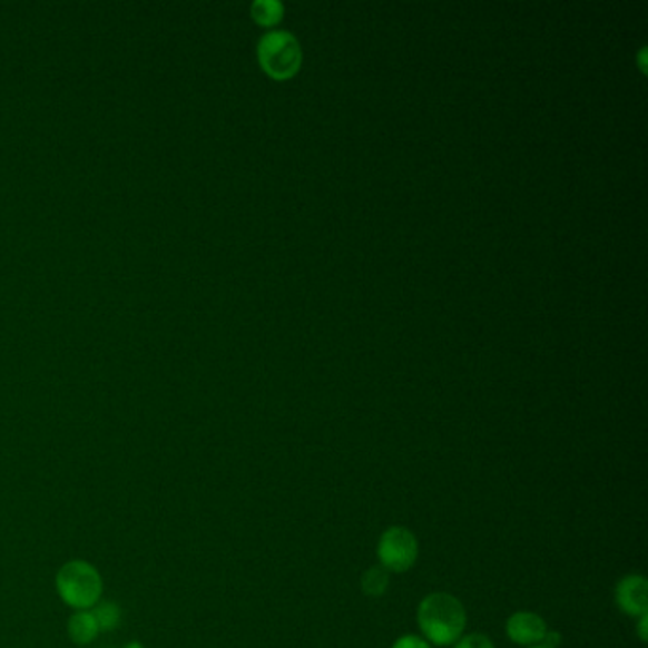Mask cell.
I'll return each instance as SVG.
<instances>
[{
  "instance_id": "cell-1",
  "label": "cell",
  "mask_w": 648,
  "mask_h": 648,
  "mask_svg": "<svg viewBox=\"0 0 648 648\" xmlns=\"http://www.w3.org/2000/svg\"><path fill=\"white\" fill-rule=\"evenodd\" d=\"M416 624L422 637L432 647H449L464 636L468 615L459 597L435 591L422 599L416 609Z\"/></svg>"
},
{
  "instance_id": "cell-2",
  "label": "cell",
  "mask_w": 648,
  "mask_h": 648,
  "mask_svg": "<svg viewBox=\"0 0 648 648\" xmlns=\"http://www.w3.org/2000/svg\"><path fill=\"white\" fill-rule=\"evenodd\" d=\"M58 597L72 610H90L104 599V577L96 564L71 559L56 575Z\"/></svg>"
},
{
  "instance_id": "cell-3",
  "label": "cell",
  "mask_w": 648,
  "mask_h": 648,
  "mask_svg": "<svg viewBox=\"0 0 648 648\" xmlns=\"http://www.w3.org/2000/svg\"><path fill=\"white\" fill-rule=\"evenodd\" d=\"M301 59H303L301 46L292 33L273 31L261 39V67L265 69L268 77L276 78V80L292 78L301 67Z\"/></svg>"
},
{
  "instance_id": "cell-4",
  "label": "cell",
  "mask_w": 648,
  "mask_h": 648,
  "mask_svg": "<svg viewBox=\"0 0 648 648\" xmlns=\"http://www.w3.org/2000/svg\"><path fill=\"white\" fill-rule=\"evenodd\" d=\"M376 558L389 575L411 571L419 559V540L405 527H390L379 539Z\"/></svg>"
},
{
  "instance_id": "cell-5",
  "label": "cell",
  "mask_w": 648,
  "mask_h": 648,
  "mask_svg": "<svg viewBox=\"0 0 648 648\" xmlns=\"http://www.w3.org/2000/svg\"><path fill=\"white\" fill-rule=\"evenodd\" d=\"M615 603L629 618L648 615V582L641 575H626L615 588Z\"/></svg>"
},
{
  "instance_id": "cell-6",
  "label": "cell",
  "mask_w": 648,
  "mask_h": 648,
  "mask_svg": "<svg viewBox=\"0 0 648 648\" xmlns=\"http://www.w3.org/2000/svg\"><path fill=\"white\" fill-rule=\"evenodd\" d=\"M505 637L519 647H534L544 641L550 631L542 616L531 610H519L505 620Z\"/></svg>"
},
{
  "instance_id": "cell-7",
  "label": "cell",
  "mask_w": 648,
  "mask_h": 648,
  "mask_svg": "<svg viewBox=\"0 0 648 648\" xmlns=\"http://www.w3.org/2000/svg\"><path fill=\"white\" fill-rule=\"evenodd\" d=\"M67 634L78 647H86L98 639L99 626L91 610H75L67 622Z\"/></svg>"
},
{
  "instance_id": "cell-8",
  "label": "cell",
  "mask_w": 648,
  "mask_h": 648,
  "mask_svg": "<svg viewBox=\"0 0 648 648\" xmlns=\"http://www.w3.org/2000/svg\"><path fill=\"white\" fill-rule=\"evenodd\" d=\"M91 615L96 618L98 622L99 631L101 634H109V631H115V629L122 622V609L120 605L115 603V601H107V599H101L98 605L91 607Z\"/></svg>"
},
{
  "instance_id": "cell-9",
  "label": "cell",
  "mask_w": 648,
  "mask_h": 648,
  "mask_svg": "<svg viewBox=\"0 0 648 648\" xmlns=\"http://www.w3.org/2000/svg\"><path fill=\"white\" fill-rule=\"evenodd\" d=\"M389 572L384 571L381 564L370 567L362 575V590L365 596L381 597L384 591L389 590Z\"/></svg>"
},
{
  "instance_id": "cell-10",
  "label": "cell",
  "mask_w": 648,
  "mask_h": 648,
  "mask_svg": "<svg viewBox=\"0 0 648 648\" xmlns=\"http://www.w3.org/2000/svg\"><path fill=\"white\" fill-rule=\"evenodd\" d=\"M284 7L276 2V0H257L252 7L253 20L261 23V26H274L282 20Z\"/></svg>"
},
{
  "instance_id": "cell-11",
  "label": "cell",
  "mask_w": 648,
  "mask_h": 648,
  "mask_svg": "<svg viewBox=\"0 0 648 648\" xmlns=\"http://www.w3.org/2000/svg\"><path fill=\"white\" fill-rule=\"evenodd\" d=\"M453 648H494V642L483 634H468L454 642Z\"/></svg>"
},
{
  "instance_id": "cell-12",
  "label": "cell",
  "mask_w": 648,
  "mask_h": 648,
  "mask_svg": "<svg viewBox=\"0 0 648 648\" xmlns=\"http://www.w3.org/2000/svg\"><path fill=\"white\" fill-rule=\"evenodd\" d=\"M390 648H432L424 637L421 636H413V634H409V636L400 637L394 641V645Z\"/></svg>"
},
{
  "instance_id": "cell-13",
  "label": "cell",
  "mask_w": 648,
  "mask_h": 648,
  "mask_svg": "<svg viewBox=\"0 0 648 648\" xmlns=\"http://www.w3.org/2000/svg\"><path fill=\"white\" fill-rule=\"evenodd\" d=\"M639 620V626H637V636L641 639L642 642H647L648 634H647V616H641V618H637Z\"/></svg>"
},
{
  "instance_id": "cell-14",
  "label": "cell",
  "mask_w": 648,
  "mask_h": 648,
  "mask_svg": "<svg viewBox=\"0 0 648 648\" xmlns=\"http://www.w3.org/2000/svg\"><path fill=\"white\" fill-rule=\"evenodd\" d=\"M122 648H145L144 642H139V641H130V642H126V645H124Z\"/></svg>"
},
{
  "instance_id": "cell-15",
  "label": "cell",
  "mask_w": 648,
  "mask_h": 648,
  "mask_svg": "<svg viewBox=\"0 0 648 648\" xmlns=\"http://www.w3.org/2000/svg\"><path fill=\"white\" fill-rule=\"evenodd\" d=\"M527 648H550V647H546V645H542V642H540V645H534V647H527Z\"/></svg>"
}]
</instances>
